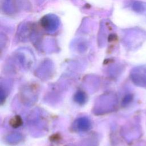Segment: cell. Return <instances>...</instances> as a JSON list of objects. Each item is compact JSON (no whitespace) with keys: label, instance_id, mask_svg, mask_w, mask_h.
<instances>
[{"label":"cell","instance_id":"obj_1","mask_svg":"<svg viewBox=\"0 0 146 146\" xmlns=\"http://www.w3.org/2000/svg\"><path fill=\"white\" fill-rule=\"evenodd\" d=\"M131 76L136 85L140 87H146V66L135 67L132 71Z\"/></svg>","mask_w":146,"mask_h":146},{"label":"cell","instance_id":"obj_2","mask_svg":"<svg viewBox=\"0 0 146 146\" xmlns=\"http://www.w3.org/2000/svg\"><path fill=\"white\" fill-rule=\"evenodd\" d=\"M133 9L140 13H146V4L141 2H136L133 4Z\"/></svg>","mask_w":146,"mask_h":146},{"label":"cell","instance_id":"obj_3","mask_svg":"<svg viewBox=\"0 0 146 146\" xmlns=\"http://www.w3.org/2000/svg\"><path fill=\"white\" fill-rule=\"evenodd\" d=\"M11 125L13 127H19V125H21V119L19 117L17 116L14 118H13L11 120Z\"/></svg>","mask_w":146,"mask_h":146}]
</instances>
